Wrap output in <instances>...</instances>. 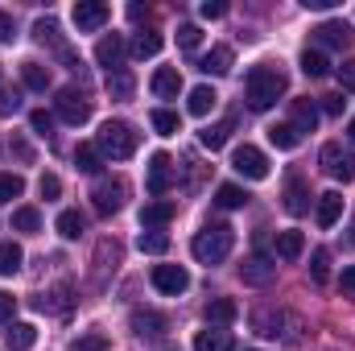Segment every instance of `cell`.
Returning a JSON list of instances; mask_svg holds the SVG:
<instances>
[{
	"label": "cell",
	"instance_id": "cell-57",
	"mask_svg": "<svg viewBox=\"0 0 355 351\" xmlns=\"http://www.w3.org/2000/svg\"><path fill=\"white\" fill-rule=\"evenodd\" d=\"M352 244H355V228H352Z\"/></svg>",
	"mask_w": 355,
	"mask_h": 351
},
{
	"label": "cell",
	"instance_id": "cell-60",
	"mask_svg": "<svg viewBox=\"0 0 355 351\" xmlns=\"http://www.w3.org/2000/svg\"><path fill=\"white\" fill-rule=\"evenodd\" d=\"M107 351H112V348H107Z\"/></svg>",
	"mask_w": 355,
	"mask_h": 351
},
{
	"label": "cell",
	"instance_id": "cell-25",
	"mask_svg": "<svg viewBox=\"0 0 355 351\" xmlns=\"http://www.w3.org/2000/svg\"><path fill=\"white\" fill-rule=\"evenodd\" d=\"M71 293H75L71 285H54L50 293H42V298H37V310H54V314H67V310H71Z\"/></svg>",
	"mask_w": 355,
	"mask_h": 351
},
{
	"label": "cell",
	"instance_id": "cell-17",
	"mask_svg": "<svg viewBox=\"0 0 355 351\" xmlns=\"http://www.w3.org/2000/svg\"><path fill=\"white\" fill-rule=\"evenodd\" d=\"M174 215H178L174 203H145V207H141V228H145V232H157V228H166Z\"/></svg>",
	"mask_w": 355,
	"mask_h": 351
},
{
	"label": "cell",
	"instance_id": "cell-55",
	"mask_svg": "<svg viewBox=\"0 0 355 351\" xmlns=\"http://www.w3.org/2000/svg\"><path fill=\"white\" fill-rule=\"evenodd\" d=\"M128 17L141 21V17H149V8H145V4H128Z\"/></svg>",
	"mask_w": 355,
	"mask_h": 351
},
{
	"label": "cell",
	"instance_id": "cell-31",
	"mask_svg": "<svg viewBox=\"0 0 355 351\" xmlns=\"http://www.w3.org/2000/svg\"><path fill=\"white\" fill-rule=\"evenodd\" d=\"M58 33H62V29H58V21H54V17H42V21H37V25H33V37H37V42H42V46H46V42H50V46H54V50H58V54H62V50H67V46H62V37H58Z\"/></svg>",
	"mask_w": 355,
	"mask_h": 351
},
{
	"label": "cell",
	"instance_id": "cell-3",
	"mask_svg": "<svg viewBox=\"0 0 355 351\" xmlns=\"http://www.w3.org/2000/svg\"><path fill=\"white\" fill-rule=\"evenodd\" d=\"M137 145H141V137H137L132 124H124V120H107V124L99 128V137H95V149H99L103 157H112V162L132 157Z\"/></svg>",
	"mask_w": 355,
	"mask_h": 351
},
{
	"label": "cell",
	"instance_id": "cell-15",
	"mask_svg": "<svg viewBox=\"0 0 355 351\" xmlns=\"http://www.w3.org/2000/svg\"><path fill=\"white\" fill-rule=\"evenodd\" d=\"M339 215H343V194H339V190H327V194H318L314 223L327 232V228H335V223H339Z\"/></svg>",
	"mask_w": 355,
	"mask_h": 351
},
{
	"label": "cell",
	"instance_id": "cell-2",
	"mask_svg": "<svg viewBox=\"0 0 355 351\" xmlns=\"http://www.w3.org/2000/svg\"><path fill=\"white\" fill-rule=\"evenodd\" d=\"M232 244H236V232L227 223H207L190 240V252H194V261H202V264H219V261H227Z\"/></svg>",
	"mask_w": 355,
	"mask_h": 351
},
{
	"label": "cell",
	"instance_id": "cell-16",
	"mask_svg": "<svg viewBox=\"0 0 355 351\" xmlns=\"http://www.w3.org/2000/svg\"><path fill=\"white\" fill-rule=\"evenodd\" d=\"M289 124H293L297 132H314V124H318V103H314V99H293V103H289Z\"/></svg>",
	"mask_w": 355,
	"mask_h": 351
},
{
	"label": "cell",
	"instance_id": "cell-13",
	"mask_svg": "<svg viewBox=\"0 0 355 351\" xmlns=\"http://www.w3.org/2000/svg\"><path fill=\"white\" fill-rule=\"evenodd\" d=\"M240 277H244V285H268L277 277V264L268 261L265 252H252L248 261L240 264Z\"/></svg>",
	"mask_w": 355,
	"mask_h": 351
},
{
	"label": "cell",
	"instance_id": "cell-43",
	"mask_svg": "<svg viewBox=\"0 0 355 351\" xmlns=\"http://www.w3.org/2000/svg\"><path fill=\"white\" fill-rule=\"evenodd\" d=\"M21 190H25V182L17 174H0V207L12 203V198H21Z\"/></svg>",
	"mask_w": 355,
	"mask_h": 351
},
{
	"label": "cell",
	"instance_id": "cell-32",
	"mask_svg": "<svg viewBox=\"0 0 355 351\" xmlns=\"http://www.w3.org/2000/svg\"><path fill=\"white\" fill-rule=\"evenodd\" d=\"M215 203H219L223 211H240V207L248 203V190H244V186H232V182H227V186H219V190H215Z\"/></svg>",
	"mask_w": 355,
	"mask_h": 351
},
{
	"label": "cell",
	"instance_id": "cell-59",
	"mask_svg": "<svg viewBox=\"0 0 355 351\" xmlns=\"http://www.w3.org/2000/svg\"><path fill=\"white\" fill-rule=\"evenodd\" d=\"M248 351H252V348H248Z\"/></svg>",
	"mask_w": 355,
	"mask_h": 351
},
{
	"label": "cell",
	"instance_id": "cell-40",
	"mask_svg": "<svg viewBox=\"0 0 355 351\" xmlns=\"http://www.w3.org/2000/svg\"><path fill=\"white\" fill-rule=\"evenodd\" d=\"M149 124H153L162 137H174V132H178V112H170V108H157V112L149 116Z\"/></svg>",
	"mask_w": 355,
	"mask_h": 351
},
{
	"label": "cell",
	"instance_id": "cell-41",
	"mask_svg": "<svg viewBox=\"0 0 355 351\" xmlns=\"http://www.w3.org/2000/svg\"><path fill=\"white\" fill-rule=\"evenodd\" d=\"M310 277H314V285H322V281L331 277V252H327V248H318V252L310 257Z\"/></svg>",
	"mask_w": 355,
	"mask_h": 351
},
{
	"label": "cell",
	"instance_id": "cell-56",
	"mask_svg": "<svg viewBox=\"0 0 355 351\" xmlns=\"http://www.w3.org/2000/svg\"><path fill=\"white\" fill-rule=\"evenodd\" d=\"M347 137H352V141H355V116H352V124H347Z\"/></svg>",
	"mask_w": 355,
	"mask_h": 351
},
{
	"label": "cell",
	"instance_id": "cell-19",
	"mask_svg": "<svg viewBox=\"0 0 355 351\" xmlns=\"http://www.w3.org/2000/svg\"><path fill=\"white\" fill-rule=\"evenodd\" d=\"M285 211L289 215H306L310 211V186L302 178H289L285 182Z\"/></svg>",
	"mask_w": 355,
	"mask_h": 351
},
{
	"label": "cell",
	"instance_id": "cell-50",
	"mask_svg": "<svg viewBox=\"0 0 355 351\" xmlns=\"http://www.w3.org/2000/svg\"><path fill=\"white\" fill-rule=\"evenodd\" d=\"M21 108V99H17V91H4L0 87V116H12Z\"/></svg>",
	"mask_w": 355,
	"mask_h": 351
},
{
	"label": "cell",
	"instance_id": "cell-47",
	"mask_svg": "<svg viewBox=\"0 0 355 351\" xmlns=\"http://www.w3.org/2000/svg\"><path fill=\"white\" fill-rule=\"evenodd\" d=\"M198 12H202L207 21H219V17L227 12V4H223V0H202V4H198Z\"/></svg>",
	"mask_w": 355,
	"mask_h": 351
},
{
	"label": "cell",
	"instance_id": "cell-33",
	"mask_svg": "<svg viewBox=\"0 0 355 351\" xmlns=\"http://www.w3.org/2000/svg\"><path fill=\"white\" fill-rule=\"evenodd\" d=\"M252 331L277 339V335H281V314H277V310H252Z\"/></svg>",
	"mask_w": 355,
	"mask_h": 351
},
{
	"label": "cell",
	"instance_id": "cell-51",
	"mask_svg": "<svg viewBox=\"0 0 355 351\" xmlns=\"http://www.w3.org/2000/svg\"><path fill=\"white\" fill-rule=\"evenodd\" d=\"M343 103H347L343 95H322V112L327 116H343Z\"/></svg>",
	"mask_w": 355,
	"mask_h": 351
},
{
	"label": "cell",
	"instance_id": "cell-5",
	"mask_svg": "<svg viewBox=\"0 0 355 351\" xmlns=\"http://www.w3.org/2000/svg\"><path fill=\"white\" fill-rule=\"evenodd\" d=\"M54 112H58V120H67V124H87L91 120V99L83 95V91L75 87H62L58 95H54Z\"/></svg>",
	"mask_w": 355,
	"mask_h": 351
},
{
	"label": "cell",
	"instance_id": "cell-42",
	"mask_svg": "<svg viewBox=\"0 0 355 351\" xmlns=\"http://www.w3.org/2000/svg\"><path fill=\"white\" fill-rule=\"evenodd\" d=\"M107 91H112V99H128V95H132V75H128V71L107 75Z\"/></svg>",
	"mask_w": 355,
	"mask_h": 351
},
{
	"label": "cell",
	"instance_id": "cell-9",
	"mask_svg": "<svg viewBox=\"0 0 355 351\" xmlns=\"http://www.w3.org/2000/svg\"><path fill=\"white\" fill-rule=\"evenodd\" d=\"M153 285H157L162 293L178 298V293L190 289V273H186L182 264H157V268H153Z\"/></svg>",
	"mask_w": 355,
	"mask_h": 351
},
{
	"label": "cell",
	"instance_id": "cell-58",
	"mask_svg": "<svg viewBox=\"0 0 355 351\" xmlns=\"http://www.w3.org/2000/svg\"><path fill=\"white\" fill-rule=\"evenodd\" d=\"M0 87H4V83H0Z\"/></svg>",
	"mask_w": 355,
	"mask_h": 351
},
{
	"label": "cell",
	"instance_id": "cell-38",
	"mask_svg": "<svg viewBox=\"0 0 355 351\" xmlns=\"http://www.w3.org/2000/svg\"><path fill=\"white\" fill-rule=\"evenodd\" d=\"M137 248H141V252H149V257H162V252L170 248V236H166V232H141Z\"/></svg>",
	"mask_w": 355,
	"mask_h": 351
},
{
	"label": "cell",
	"instance_id": "cell-30",
	"mask_svg": "<svg viewBox=\"0 0 355 351\" xmlns=\"http://www.w3.org/2000/svg\"><path fill=\"white\" fill-rule=\"evenodd\" d=\"M215 103H219V95H215V87H194V91H190V99H186L190 116H207V112H211Z\"/></svg>",
	"mask_w": 355,
	"mask_h": 351
},
{
	"label": "cell",
	"instance_id": "cell-10",
	"mask_svg": "<svg viewBox=\"0 0 355 351\" xmlns=\"http://www.w3.org/2000/svg\"><path fill=\"white\" fill-rule=\"evenodd\" d=\"M95 62H99V67H107V75L124 71V37H120V33L99 37V46H95Z\"/></svg>",
	"mask_w": 355,
	"mask_h": 351
},
{
	"label": "cell",
	"instance_id": "cell-14",
	"mask_svg": "<svg viewBox=\"0 0 355 351\" xmlns=\"http://www.w3.org/2000/svg\"><path fill=\"white\" fill-rule=\"evenodd\" d=\"M314 42L318 46H331V50H343V46H352V25L347 21H322L314 29Z\"/></svg>",
	"mask_w": 355,
	"mask_h": 351
},
{
	"label": "cell",
	"instance_id": "cell-45",
	"mask_svg": "<svg viewBox=\"0 0 355 351\" xmlns=\"http://www.w3.org/2000/svg\"><path fill=\"white\" fill-rule=\"evenodd\" d=\"M29 124H33V132H37V137H50V132H54V116H50V112H42V108H37V112H29Z\"/></svg>",
	"mask_w": 355,
	"mask_h": 351
},
{
	"label": "cell",
	"instance_id": "cell-29",
	"mask_svg": "<svg viewBox=\"0 0 355 351\" xmlns=\"http://www.w3.org/2000/svg\"><path fill=\"white\" fill-rule=\"evenodd\" d=\"M21 79H25V87H29V91H46V87H50V71H46L42 62H33V58H29V62H21Z\"/></svg>",
	"mask_w": 355,
	"mask_h": 351
},
{
	"label": "cell",
	"instance_id": "cell-36",
	"mask_svg": "<svg viewBox=\"0 0 355 351\" xmlns=\"http://www.w3.org/2000/svg\"><path fill=\"white\" fill-rule=\"evenodd\" d=\"M75 166H79L83 174H99V170H103V153H99L95 145H79V149H75Z\"/></svg>",
	"mask_w": 355,
	"mask_h": 351
},
{
	"label": "cell",
	"instance_id": "cell-48",
	"mask_svg": "<svg viewBox=\"0 0 355 351\" xmlns=\"http://www.w3.org/2000/svg\"><path fill=\"white\" fill-rule=\"evenodd\" d=\"M12 310H17V298L0 289V327H8V323H12Z\"/></svg>",
	"mask_w": 355,
	"mask_h": 351
},
{
	"label": "cell",
	"instance_id": "cell-46",
	"mask_svg": "<svg viewBox=\"0 0 355 351\" xmlns=\"http://www.w3.org/2000/svg\"><path fill=\"white\" fill-rule=\"evenodd\" d=\"M37 190H42V198H58L62 194V182H58V174H42Z\"/></svg>",
	"mask_w": 355,
	"mask_h": 351
},
{
	"label": "cell",
	"instance_id": "cell-34",
	"mask_svg": "<svg viewBox=\"0 0 355 351\" xmlns=\"http://www.w3.org/2000/svg\"><path fill=\"white\" fill-rule=\"evenodd\" d=\"M302 71H306L310 79H327V75H331V62H327L322 50H306V54H302Z\"/></svg>",
	"mask_w": 355,
	"mask_h": 351
},
{
	"label": "cell",
	"instance_id": "cell-7",
	"mask_svg": "<svg viewBox=\"0 0 355 351\" xmlns=\"http://www.w3.org/2000/svg\"><path fill=\"white\" fill-rule=\"evenodd\" d=\"M318 162H322V170L335 178V182H352L355 178V153L352 149H343V145H322V153H318Z\"/></svg>",
	"mask_w": 355,
	"mask_h": 351
},
{
	"label": "cell",
	"instance_id": "cell-24",
	"mask_svg": "<svg viewBox=\"0 0 355 351\" xmlns=\"http://www.w3.org/2000/svg\"><path fill=\"white\" fill-rule=\"evenodd\" d=\"M194 351H232V335L219 327H207L194 335Z\"/></svg>",
	"mask_w": 355,
	"mask_h": 351
},
{
	"label": "cell",
	"instance_id": "cell-26",
	"mask_svg": "<svg viewBox=\"0 0 355 351\" xmlns=\"http://www.w3.org/2000/svg\"><path fill=\"white\" fill-rule=\"evenodd\" d=\"M227 137H232V120H219V124H207L202 132H198V141H202V149H223L227 145Z\"/></svg>",
	"mask_w": 355,
	"mask_h": 351
},
{
	"label": "cell",
	"instance_id": "cell-12",
	"mask_svg": "<svg viewBox=\"0 0 355 351\" xmlns=\"http://www.w3.org/2000/svg\"><path fill=\"white\" fill-rule=\"evenodd\" d=\"M174 186V162L170 153H153L149 157V194H166Z\"/></svg>",
	"mask_w": 355,
	"mask_h": 351
},
{
	"label": "cell",
	"instance_id": "cell-4",
	"mask_svg": "<svg viewBox=\"0 0 355 351\" xmlns=\"http://www.w3.org/2000/svg\"><path fill=\"white\" fill-rule=\"evenodd\" d=\"M91 198H95V211L99 215H116L120 207H124V198H128V182L124 178H95V186H91Z\"/></svg>",
	"mask_w": 355,
	"mask_h": 351
},
{
	"label": "cell",
	"instance_id": "cell-27",
	"mask_svg": "<svg viewBox=\"0 0 355 351\" xmlns=\"http://www.w3.org/2000/svg\"><path fill=\"white\" fill-rule=\"evenodd\" d=\"M83 232H87V215L83 211H62L58 215V236L62 240H79Z\"/></svg>",
	"mask_w": 355,
	"mask_h": 351
},
{
	"label": "cell",
	"instance_id": "cell-11",
	"mask_svg": "<svg viewBox=\"0 0 355 351\" xmlns=\"http://www.w3.org/2000/svg\"><path fill=\"white\" fill-rule=\"evenodd\" d=\"M132 331H137L141 339H162V335L170 331V318L157 314V310H132Z\"/></svg>",
	"mask_w": 355,
	"mask_h": 351
},
{
	"label": "cell",
	"instance_id": "cell-20",
	"mask_svg": "<svg viewBox=\"0 0 355 351\" xmlns=\"http://www.w3.org/2000/svg\"><path fill=\"white\" fill-rule=\"evenodd\" d=\"M236 314H240V306H236L232 298H215V302H207V310H202L207 327H227V323H236Z\"/></svg>",
	"mask_w": 355,
	"mask_h": 351
},
{
	"label": "cell",
	"instance_id": "cell-53",
	"mask_svg": "<svg viewBox=\"0 0 355 351\" xmlns=\"http://www.w3.org/2000/svg\"><path fill=\"white\" fill-rule=\"evenodd\" d=\"M343 293H352V298H355V264L343 268Z\"/></svg>",
	"mask_w": 355,
	"mask_h": 351
},
{
	"label": "cell",
	"instance_id": "cell-1",
	"mask_svg": "<svg viewBox=\"0 0 355 351\" xmlns=\"http://www.w3.org/2000/svg\"><path fill=\"white\" fill-rule=\"evenodd\" d=\"M281 95H285V71H277V67H268V62L248 71L244 99H248V108H252V112H268Z\"/></svg>",
	"mask_w": 355,
	"mask_h": 351
},
{
	"label": "cell",
	"instance_id": "cell-37",
	"mask_svg": "<svg viewBox=\"0 0 355 351\" xmlns=\"http://www.w3.org/2000/svg\"><path fill=\"white\" fill-rule=\"evenodd\" d=\"M37 228H42L37 207H17L12 211V232H37Z\"/></svg>",
	"mask_w": 355,
	"mask_h": 351
},
{
	"label": "cell",
	"instance_id": "cell-22",
	"mask_svg": "<svg viewBox=\"0 0 355 351\" xmlns=\"http://www.w3.org/2000/svg\"><path fill=\"white\" fill-rule=\"evenodd\" d=\"M162 46H166V37L157 29H141L132 37V58H153V54H162Z\"/></svg>",
	"mask_w": 355,
	"mask_h": 351
},
{
	"label": "cell",
	"instance_id": "cell-6",
	"mask_svg": "<svg viewBox=\"0 0 355 351\" xmlns=\"http://www.w3.org/2000/svg\"><path fill=\"white\" fill-rule=\"evenodd\" d=\"M232 170L240 178H248V182H265L268 178V157L257 149V145H240L236 153H232Z\"/></svg>",
	"mask_w": 355,
	"mask_h": 351
},
{
	"label": "cell",
	"instance_id": "cell-23",
	"mask_svg": "<svg viewBox=\"0 0 355 351\" xmlns=\"http://www.w3.org/2000/svg\"><path fill=\"white\" fill-rule=\"evenodd\" d=\"M198 71H202V75H227V71H232V50H227V46H215L211 54L198 58Z\"/></svg>",
	"mask_w": 355,
	"mask_h": 351
},
{
	"label": "cell",
	"instance_id": "cell-49",
	"mask_svg": "<svg viewBox=\"0 0 355 351\" xmlns=\"http://www.w3.org/2000/svg\"><path fill=\"white\" fill-rule=\"evenodd\" d=\"M339 83H343V91H352L355 95V58H347V62L339 67Z\"/></svg>",
	"mask_w": 355,
	"mask_h": 351
},
{
	"label": "cell",
	"instance_id": "cell-18",
	"mask_svg": "<svg viewBox=\"0 0 355 351\" xmlns=\"http://www.w3.org/2000/svg\"><path fill=\"white\" fill-rule=\"evenodd\" d=\"M37 343V327L33 323H8V331H4V348L8 351H29Z\"/></svg>",
	"mask_w": 355,
	"mask_h": 351
},
{
	"label": "cell",
	"instance_id": "cell-28",
	"mask_svg": "<svg viewBox=\"0 0 355 351\" xmlns=\"http://www.w3.org/2000/svg\"><path fill=\"white\" fill-rule=\"evenodd\" d=\"M302 248H306V236H302V232H281V236H277V257H281V261H297Z\"/></svg>",
	"mask_w": 355,
	"mask_h": 351
},
{
	"label": "cell",
	"instance_id": "cell-52",
	"mask_svg": "<svg viewBox=\"0 0 355 351\" xmlns=\"http://www.w3.org/2000/svg\"><path fill=\"white\" fill-rule=\"evenodd\" d=\"M12 33H17L12 17H8V12H0V46H4V42H12Z\"/></svg>",
	"mask_w": 355,
	"mask_h": 351
},
{
	"label": "cell",
	"instance_id": "cell-39",
	"mask_svg": "<svg viewBox=\"0 0 355 351\" xmlns=\"http://www.w3.org/2000/svg\"><path fill=\"white\" fill-rule=\"evenodd\" d=\"M21 261H25V257H21V248H17L12 240L0 244V277H12V273L21 268Z\"/></svg>",
	"mask_w": 355,
	"mask_h": 351
},
{
	"label": "cell",
	"instance_id": "cell-35",
	"mask_svg": "<svg viewBox=\"0 0 355 351\" xmlns=\"http://www.w3.org/2000/svg\"><path fill=\"white\" fill-rule=\"evenodd\" d=\"M268 141H272L277 149H297V145H302V132H297L293 124H272V128H268Z\"/></svg>",
	"mask_w": 355,
	"mask_h": 351
},
{
	"label": "cell",
	"instance_id": "cell-44",
	"mask_svg": "<svg viewBox=\"0 0 355 351\" xmlns=\"http://www.w3.org/2000/svg\"><path fill=\"white\" fill-rule=\"evenodd\" d=\"M198 42H202V29L198 25H178V46L182 50H198Z\"/></svg>",
	"mask_w": 355,
	"mask_h": 351
},
{
	"label": "cell",
	"instance_id": "cell-54",
	"mask_svg": "<svg viewBox=\"0 0 355 351\" xmlns=\"http://www.w3.org/2000/svg\"><path fill=\"white\" fill-rule=\"evenodd\" d=\"M302 4H306V8H318V12H322V8H335L339 0H302Z\"/></svg>",
	"mask_w": 355,
	"mask_h": 351
},
{
	"label": "cell",
	"instance_id": "cell-8",
	"mask_svg": "<svg viewBox=\"0 0 355 351\" xmlns=\"http://www.w3.org/2000/svg\"><path fill=\"white\" fill-rule=\"evenodd\" d=\"M107 17H112V8H107L103 0H79V4H75V29H79V33H95V29H103Z\"/></svg>",
	"mask_w": 355,
	"mask_h": 351
},
{
	"label": "cell",
	"instance_id": "cell-21",
	"mask_svg": "<svg viewBox=\"0 0 355 351\" xmlns=\"http://www.w3.org/2000/svg\"><path fill=\"white\" fill-rule=\"evenodd\" d=\"M149 87H153L157 99H178V91H182V75H178L174 67H162V71L153 75V83H149Z\"/></svg>",
	"mask_w": 355,
	"mask_h": 351
}]
</instances>
